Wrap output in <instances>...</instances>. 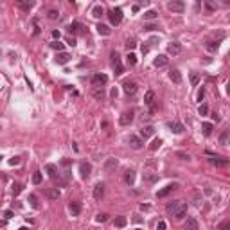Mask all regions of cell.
Instances as JSON below:
<instances>
[{
  "mask_svg": "<svg viewBox=\"0 0 230 230\" xmlns=\"http://www.w3.org/2000/svg\"><path fill=\"white\" fill-rule=\"evenodd\" d=\"M110 22L113 23V25H119L121 22H122V9L121 7H115V9H112L110 11Z\"/></svg>",
  "mask_w": 230,
  "mask_h": 230,
  "instance_id": "6da1fadb",
  "label": "cell"
},
{
  "mask_svg": "<svg viewBox=\"0 0 230 230\" xmlns=\"http://www.w3.org/2000/svg\"><path fill=\"white\" fill-rule=\"evenodd\" d=\"M167 9L173 11V13H182V11L185 9V4H183L182 0H173V2L167 4Z\"/></svg>",
  "mask_w": 230,
  "mask_h": 230,
  "instance_id": "7a4b0ae2",
  "label": "cell"
},
{
  "mask_svg": "<svg viewBox=\"0 0 230 230\" xmlns=\"http://www.w3.org/2000/svg\"><path fill=\"white\" fill-rule=\"evenodd\" d=\"M176 189H178V183H169V185H166L164 189H160V191H158L157 196H158V198H166L167 194H171V192H173V191H176Z\"/></svg>",
  "mask_w": 230,
  "mask_h": 230,
  "instance_id": "3957f363",
  "label": "cell"
},
{
  "mask_svg": "<svg viewBox=\"0 0 230 230\" xmlns=\"http://www.w3.org/2000/svg\"><path fill=\"white\" fill-rule=\"evenodd\" d=\"M128 142H129V146L133 147V149H140V147L144 146V140H142L140 137H137V135H129Z\"/></svg>",
  "mask_w": 230,
  "mask_h": 230,
  "instance_id": "277c9868",
  "label": "cell"
},
{
  "mask_svg": "<svg viewBox=\"0 0 230 230\" xmlns=\"http://www.w3.org/2000/svg\"><path fill=\"white\" fill-rule=\"evenodd\" d=\"M185 214H187V203H183V201H182V203H180V207L173 212V216H175L176 220H183V218H185Z\"/></svg>",
  "mask_w": 230,
  "mask_h": 230,
  "instance_id": "5b68a950",
  "label": "cell"
},
{
  "mask_svg": "<svg viewBox=\"0 0 230 230\" xmlns=\"http://www.w3.org/2000/svg\"><path fill=\"white\" fill-rule=\"evenodd\" d=\"M209 162L212 164V166H216V167H227V166L230 164L227 158H220V157H210Z\"/></svg>",
  "mask_w": 230,
  "mask_h": 230,
  "instance_id": "8992f818",
  "label": "cell"
},
{
  "mask_svg": "<svg viewBox=\"0 0 230 230\" xmlns=\"http://www.w3.org/2000/svg\"><path fill=\"white\" fill-rule=\"evenodd\" d=\"M106 83H108V76H106V74H94V77H92V84L99 86V84H106Z\"/></svg>",
  "mask_w": 230,
  "mask_h": 230,
  "instance_id": "52a82bcc",
  "label": "cell"
},
{
  "mask_svg": "<svg viewBox=\"0 0 230 230\" xmlns=\"http://www.w3.org/2000/svg\"><path fill=\"white\" fill-rule=\"evenodd\" d=\"M122 90H124L126 95H133L137 92V84L133 83V81H124V84H122Z\"/></svg>",
  "mask_w": 230,
  "mask_h": 230,
  "instance_id": "ba28073f",
  "label": "cell"
},
{
  "mask_svg": "<svg viewBox=\"0 0 230 230\" xmlns=\"http://www.w3.org/2000/svg\"><path fill=\"white\" fill-rule=\"evenodd\" d=\"M167 52L169 54H173V56H176V54L182 52V43H178V42H171L167 45Z\"/></svg>",
  "mask_w": 230,
  "mask_h": 230,
  "instance_id": "9c48e42d",
  "label": "cell"
},
{
  "mask_svg": "<svg viewBox=\"0 0 230 230\" xmlns=\"http://www.w3.org/2000/svg\"><path fill=\"white\" fill-rule=\"evenodd\" d=\"M79 173H81V178H88L90 173H92V166L90 164H79Z\"/></svg>",
  "mask_w": 230,
  "mask_h": 230,
  "instance_id": "30bf717a",
  "label": "cell"
},
{
  "mask_svg": "<svg viewBox=\"0 0 230 230\" xmlns=\"http://www.w3.org/2000/svg\"><path fill=\"white\" fill-rule=\"evenodd\" d=\"M47 173H49V176L52 178V180H58L60 178V171H58V167L54 166V164H47Z\"/></svg>",
  "mask_w": 230,
  "mask_h": 230,
  "instance_id": "8fae6325",
  "label": "cell"
},
{
  "mask_svg": "<svg viewBox=\"0 0 230 230\" xmlns=\"http://www.w3.org/2000/svg\"><path fill=\"white\" fill-rule=\"evenodd\" d=\"M205 49L210 51V52H216L218 49H220V42H216V40H205Z\"/></svg>",
  "mask_w": 230,
  "mask_h": 230,
  "instance_id": "7c38bea8",
  "label": "cell"
},
{
  "mask_svg": "<svg viewBox=\"0 0 230 230\" xmlns=\"http://www.w3.org/2000/svg\"><path fill=\"white\" fill-rule=\"evenodd\" d=\"M167 56H166V54H158L157 58H155V60H153V65H155V67H166V65H167Z\"/></svg>",
  "mask_w": 230,
  "mask_h": 230,
  "instance_id": "4fadbf2b",
  "label": "cell"
},
{
  "mask_svg": "<svg viewBox=\"0 0 230 230\" xmlns=\"http://www.w3.org/2000/svg\"><path fill=\"white\" fill-rule=\"evenodd\" d=\"M121 124L122 126H128V124H131V121H133V112H124V113L121 115Z\"/></svg>",
  "mask_w": 230,
  "mask_h": 230,
  "instance_id": "5bb4252c",
  "label": "cell"
},
{
  "mask_svg": "<svg viewBox=\"0 0 230 230\" xmlns=\"http://www.w3.org/2000/svg\"><path fill=\"white\" fill-rule=\"evenodd\" d=\"M70 58H72V56H70L68 52H60L58 56H56V63H58V65H65V63L70 61Z\"/></svg>",
  "mask_w": 230,
  "mask_h": 230,
  "instance_id": "9a60e30c",
  "label": "cell"
},
{
  "mask_svg": "<svg viewBox=\"0 0 230 230\" xmlns=\"http://www.w3.org/2000/svg\"><path fill=\"white\" fill-rule=\"evenodd\" d=\"M169 77H171V81L173 83H182V74H180V70H176V68H171L169 70Z\"/></svg>",
  "mask_w": 230,
  "mask_h": 230,
  "instance_id": "2e32d148",
  "label": "cell"
},
{
  "mask_svg": "<svg viewBox=\"0 0 230 230\" xmlns=\"http://www.w3.org/2000/svg\"><path fill=\"white\" fill-rule=\"evenodd\" d=\"M105 196V183H97L94 187V198L95 199H101Z\"/></svg>",
  "mask_w": 230,
  "mask_h": 230,
  "instance_id": "e0dca14e",
  "label": "cell"
},
{
  "mask_svg": "<svg viewBox=\"0 0 230 230\" xmlns=\"http://www.w3.org/2000/svg\"><path fill=\"white\" fill-rule=\"evenodd\" d=\"M68 210H70L72 216H79V214H81V203H79V201H72V203L68 205Z\"/></svg>",
  "mask_w": 230,
  "mask_h": 230,
  "instance_id": "ac0fdd59",
  "label": "cell"
},
{
  "mask_svg": "<svg viewBox=\"0 0 230 230\" xmlns=\"http://www.w3.org/2000/svg\"><path fill=\"white\" fill-rule=\"evenodd\" d=\"M153 133H155V128H153V126H144V128L140 129V137H142L144 140H146V138H149Z\"/></svg>",
  "mask_w": 230,
  "mask_h": 230,
  "instance_id": "d6986e66",
  "label": "cell"
},
{
  "mask_svg": "<svg viewBox=\"0 0 230 230\" xmlns=\"http://www.w3.org/2000/svg\"><path fill=\"white\" fill-rule=\"evenodd\" d=\"M117 164H119V162H117V158H108V160H106V164H105V171H106V173H112V171L117 167Z\"/></svg>",
  "mask_w": 230,
  "mask_h": 230,
  "instance_id": "ffe728a7",
  "label": "cell"
},
{
  "mask_svg": "<svg viewBox=\"0 0 230 230\" xmlns=\"http://www.w3.org/2000/svg\"><path fill=\"white\" fill-rule=\"evenodd\" d=\"M124 180H126L128 185H133V183H135V171H133V169H128L124 173Z\"/></svg>",
  "mask_w": 230,
  "mask_h": 230,
  "instance_id": "44dd1931",
  "label": "cell"
},
{
  "mask_svg": "<svg viewBox=\"0 0 230 230\" xmlns=\"http://www.w3.org/2000/svg\"><path fill=\"white\" fill-rule=\"evenodd\" d=\"M81 29H83V25H81L79 22H72V23L68 25V32H70V34H79Z\"/></svg>",
  "mask_w": 230,
  "mask_h": 230,
  "instance_id": "7402d4cb",
  "label": "cell"
},
{
  "mask_svg": "<svg viewBox=\"0 0 230 230\" xmlns=\"http://www.w3.org/2000/svg\"><path fill=\"white\" fill-rule=\"evenodd\" d=\"M95 29H97V32H99V34H103V36H110V32H112V29H110L108 25H105V23H99Z\"/></svg>",
  "mask_w": 230,
  "mask_h": 230,
  "instance_id": "603a6c76",
  "label": "cell"
},
{
  "mask_svg": "<svg viewBox=\"0 0 230 230\" xmlns=\"http://www.w3.org/2000/svg\"><path fill=\"white\" fill-rule=\"evenodd\" d=\"M144 103L149 106H153V103H155V92L153 90H147L146 95H144Z\"/></svg>",
  "mask_w": 230,
  "mask_h": 230,
  "instance_id": "cb8c5ba5",
  "label": "cell"
},
{
  "mask_svg": "<svg viewBox=\"0 0 230 230\" xmlns=\"http://www.w3.org/2000/svg\"><path fill=\"white\" fill-rule=\"evenodd\" d=\"M45 196L49 199H58L60 198V191H58V189H47V191H45Z\"/></svg>",
  "mask_w": 230,
  "mask_h": 230,
  "instance_id": "d4e9b609",
  "label": "cell"
},
{
  "mask_svg": "<svg viewBox=\"0 0 230 230\" xmlns=\"http://www.w3.org/2000/svg\"><path fill=\"white\" fill-rule=\"evenodd\" d=\"M180 203H182L180 199H173V201H169V203H167L166 210H167V212H175V210H176L178 207H180Z\"/></svg>",
  "mask_w": 230,
  "mask_h": 230,
  "instance_id": "484cf974",
  "label": "cell"
},
{
  "mask_svg": "<svg viewBox=\"0 0 230 230\" xmlns=\"http://www.w3.org/2000/svg\"><path fill=\"white\" fill-rule=\"evenodd\" d=\"M126 225H128V220H126L124 216H117L115 218V227L117 228H124Z\"/></svg>",
  "mask_w": 230,
  "mask_h": 230,
  "instance_id": "4316f807",
  "label": "cell"
},
{
  "mask_svg": "<svg viewBox=\"0 0 230 230\" xmlns=\"http://www.w3.org/2000/svg\"><path fill=\"white\" fill-rule=\"evenodd\" d=\"M169 128H171V131H173V133H176V135H180V133L183 131V126L180 124V122H171V124H169Z\"/></svg>",
  "mask_w": 230,
  "mask_h": 230,
  "instance_id": "83f0119b",
  "label": "cell"
},
{
  "mask_svg": "<svg viewBox=\"0 0 230 230\" xmlns=\"http://www.w3.org/2000/svg\"><path fill=\"white\" fill-rule=\"evenodd\" d=\"M105 14V9H103V6H95L94 9H92V16H95V18H101Z\"/></svg>",
  "mask_w": 230,
  "mask_h": 230,
  "instance_id": "f1b7e54d",
  "label": "cell"
},
{
  "mask_svg": "<svg viewBox=\"0 0 230 230\" xmlns=\"http://www.w3.org/2000/svg\"><path fill=\"white\" fill-rule=\"evenodd\" d=\"M228 137H230V129H225V131L220 135V144H223V146L228 144Z\"/></svg>",
  "mask_w": 230,
  "mask_h": 230,
  "instance_id": "f546056e",
  "label": "cell"
},
{
  "mask_svg": "<svg viewBox=\"0 0 230 230\" xmlns=\"http://www.w3.org/2000/svg\"><path fill=\"white\" fill-rule=\"evenodd\" d=\"M110 58H112L113 67H117V65H122V63H121V56H119V52H117V51H113V52L110 54Z\"/></svg>",
  "mask_w": 230,
  "mask_h": 230,
  "instance_id": "4dcf8cb0",
  "label": "cell"
},
{
  "mask_svg": "<svg viewBox=\"0 0 230 230\" xmlns=\"http://www.w3.org/2000/svg\"><path fill=\"white\" fill-rule=\"evenodd\" d=\"M187 230H198V221L194 218H189L187 220Z\"/></svg>",
  "mask_w": 230,
  "mask_h": 230,
  "instance_id": "1f68e13d",
  "label": "cell"
},
{
  "mask_svg": "<svg viewBox=\"0 0 230 230\" xmlns=\"http://www.w3.org/2000/svg\"><path fill=\"white\" fill-rule=\"evenodd\" d=\"M32 6H34L32 2H23V0H18V7H20V9H23V11H29Z\"/></svg>",
  "mask_w": 230,
  "mask_h": 230,
  "instance_id": "d6a6232c",
  "label": "cell"
},
{
  "mask_svg": "<svg viewBox=\"0 0 230 230\" xmlns=\"http://www.w3.org/2000/svg\"><path fill=\"white\" fill-rule=\"evenodd\" d=\"M51 47H52L54 51H58V52H63V49H65V45H63L61 42H58V40H54V42L51 43Z\"/></svg>",
  "mask_w": 230,
  "mask_h": 230,
  "instance_id": "836d02e7",
  "label": "cell"
},
{
  "mask_svg": "<svg viewBox=\"0 0 230 230\" xmlns=\"http://www.w3.org/2000/svg\"><path fill=\"white\" fill-rule=\"evenodd\" d=\"M144 18H146V20H155V18H158V13L157 11H146V13H144Z\"/></svg>",
  "mask_w": 230,
  "mask_h": 230,
  "instance_id": "e575fe53",
  "label": "cell"
},
{
  "mask_svg": "<svg viewBox=\"0 0 230 230\" xmlns=\"http://www.w3.org/2000/svg\"><path fill=\"white\" fill-rule=\"evenodd\" d=\"M92 95H94L95 99H103L105 97V88L101 86V88H95L94 92H92Z\"/></svg>",
  "mask_w": 230,
  "mask_h": 230,
  "instance_id": "d590c367",
  "label": "cell"
},
{
  "mask_svg": "<svg viewBox=\"0 0 230 230\" xmlns=\"http://www.w3.org/2000/svg\"><path fill=\"white\" fill-rule=\"evenodd\" d=\"M160 146H162V138H155V140L149 144V149H151V151H157Z\"/></svg>",
  "mask_w": 230,
  "mask_h": 230,
  "instance_id": "8d00e7d4",
  "label": "cell"
},
{
  "mask_svg": "<svg viewBox=\"0 0 230 230\" xmlns=\"http://www.w3.org/2000/svg\"><path fill=\"white\" fill-rule=\"evenodd\" d=\"M201 128H203V135H205V137L212 135V124H210V122H205Z\"/></svg>",
  "mask_w": 230,
  "mask_h": 230,
  "instance_id": "74e56055",
  "label": "cell"
},
{
  "mask_svg": "<svg viewBox=\"0 0 230 230\" xmlns=\"http://www.w3.org/2000/svg\"><path fill=\"white\" fill-rule=\"evenodd\" d=\"M32 183H34V185H40V183H42V173H40V171H36V173L32 175Z\"/></svg>",
  "mask_w": 230,
  "mask_h": 230,
  "instance_id": "f35d334b",
  "label": "cell"
},
{
  "mask_svg": "<svg viewBox=\"0 0 230 230\" xmlns=\"http://www.w3.org/2000/svg\"><path fill=\"white\" fill-rule=\"evenodd\" d=\"M126 60H128V65L129 67H133V65H137V56L133 52H129L128 56H126Z\"/></svg>",
  "mask_w": 230,
  "mask_h": 230,
  "instance_id": "ab89813d",
  "label": "cell"
},
{
  "mask_svg": "<svg viewBox=\"0 0 230 230\" xmlns=\"http://www.w3.org/2000/svg\"><path fill=\"white\" fill-rule=\"evenodd\" d=\"M218 230H230V220L221 221L220 225H218Z\"/></svg>",
  "mask_w": 230,
  "mask_h": 230,
  "instance_id": "60d3db41",
  "label": "cell"
},
{
  "mask_svg": "<svg viewBox=\"0 0 230 230\" xmlns=\"http://www.w3.org/2000/svg\"><path fill=\"white\" fill-rule=\"evenodd\" d=\"M95 221H97V223H105V221H108V214H105V212L97 214V216H95Z\"/></svg>",
  "mask_w": 230,
  "mask_h": 230,
  "instance_id": "b9f144b4",
  "label": "cell"
},
{
  "mask_svg": "<svg viewBox=\"0 0 230 230\" xmlns=\"http://www.w3.org/2000/svg\"><path fill=\"white\" fill-rule=\"evenodd\" d=\"M22 189H23V185H22V183H14V185H13V194H14V196H18V194L22 192Z\"/></svg>",
  "mask_w": 230,
  "mask_h": 230,
  "instance_id": "7bdbcfd3",
  "label": "cell"
},
{
  "mask_svg": "<svg viewBox=\"0 0 230 230\" xmlns=\"http://www.w3.org/2000/svg\"><path fill=\"white\" fill-rule=\"evenodd\" d=\"M198 113L199 115H207V113H209V106H207V105H199Z\"/></svg>",
  "mask_w": 230,
  "mask_h": 230,
  "instance_id": "ee69618b",
  "label": "cell"
},
{
  "mask_svg": "<svg viewBox=\"0 0 230 230\" xmlns=\"http://www.w3.org/2000/svg\"><path fill=\"white\" fill-rule=\"evenodd\" d=\"M135 47H137V42H135V40H128V42H126V49H128V51H133Z\"/></svg>",
  "mask_w": 230,
  "mask_h": 230,
  "instance_id": "f6af8a7d",
  "label": "cell"
},
{
  "mask_svg": "<svg viewBox=\"0 0 230 230\" xmlns=\"http://www.w3.org/2000/svg\"><path fill=\"white\" fill-rule=\"evenodd\" d=\"M191 83H192V84H198L199 83V76L196 72H191Z\"/></svg>",
  "mask_w": 230,
  "mask_h": 230,
  "instance_id": "bcb514c9",
  "label": "cell"
},
{
  "mask_svg": "<svg viewBox=\"0 0 230 230\" xmlns=\"http://www.w3.org/2000/svg\"><path fill=\"white\" fill-rule=\"evenodd\" d=\"M29 201H31V207L38 209V198H36L34 194H31V196H29Z\"/></svg>",
  "mask_w": 230,
  "mask_h": 230,
  "instance_id": "7dc6e473",
  "label": "cell"
},
{
  "mask_svg": "<svg viewBox=\"0 0 230 230\" xmlns=\"http://www.w3.org/2000/svg\"><path fill=\"white\" fill-rule=\"evenodd\" d=\"M113 68H115V76L124 74V67H122V65H117V67H113Z\"/></svg>",
  "mask_w": 230,
  "mask_h": 230,
  "instance_id": "c3c4849f",
  "label": "cell"
},
{
  "mask_svg": "<svg viewBox=\"0 0 230 230\" xmlns=\"http://www.w3.org/2000/svg\"><path fill=\"white\" fill-rule=\"evenodd\" d=\"M47 16H49L51 20H56V18H58V11L51 9V11H49V13H47Z\"/></svg>",
  "mask_w": 230,
  "mask_h": 230,
  "instance_id": "681fc988",
  "label": "cell"
},
{
  "mask_svg": "<svg viewBox=\"0 0 230 230\" xmlns=\"http://www.w3.org/2000/svg\"><path fill=\"white\" fill-rule=\"evenodd\" d=\"M176 157H178V158H182V160H191V157H189L187 153H182V151H178Z\"/></svg>",
  "mask_w": 230,
  "mask_h": 230,
  "instance_id": "f907efd6",
  "label": "cell"
},
{
  "mask_svg": "<svg viewBox=\"0 0 230 230\" xmlns=\"http://www.w3.org/2000/svg\"><path fill=\"white\" fill-rule=\"evenodd\" d=\"M9 164L11 166H18V164H20V157H13L9 160Z\"/></svg>",
  "mask_w": 230,
  "mask_h": 230,
  "instance_id": "816d5d0a",
  "label": "cell"
},
{
  "mask_svg": "<svg viewBox=\"0 0 230 230\" xmlns=\"http://www.w3.org/2000/svg\"><path fill=\"white\" fill-rule=\"evenodd\" d=\"M167 228V225H166V221H158V225H157V230H166Z\"/></svg>",
  "mask_w": 230,
  "mask_h": 230,
  "instance_id": "f5cc1de1",
  "label": "cell"
},
{
  "mask_svg": "<svg viewBox=\"0 0 230 230\" xmlns=\"http://www.w3.org/2000/svg\"><path fill=\"white\" fill-rule=\"evenodd\" d=\"M4 218H6V220H11V218H13V210H6V212H4Z\"/></svg>",
  "mask_w": 230,
  "mask_h": 230,
  "instance_id": "db71d44e",
  "label": "cell"
},
{
  "mask_svg": "<svg viewBox=\"0 0 230 230\" xmlns=\"http://www.w3.org/2000/svg\"><path fill=\"white\" fill-rule=\"evenodd\" d=\"M203 97H205V90L201 88V90H199V92H198V101H201Z\"/></svg>",
  "mask_w": 230,
  "mask_h": 230,
  "instance_id": "11a10c76",
  "label": "cell"
},
{
  "mask_svg": "<svg viewBox=\"0 0 230 230\" xmlns=\"http://www.w3.org/2000/svg\"><path fill=\"white\" fill-rule=\"evenodd\" d=\"M144 29H146V31H155V29H157V25H153V23H149V25H146Z\"/></svg>",
  "mask_w": 230,
  "mask_h": 230,
  "instance_id": "9f6ffc18",
  "label": "cell"
},
{
  "mask_svg": "<svg viewBox=\"0 0 230 230\" xmlns=\"http://www.w3.org/2000/svg\"><path fill=\"white\" fill-rule=\"evenodd\" d=\"M61 166L68 167V166H70V160H68V158H63V160H61Z\"/></svg>",
  "mask_w": 230,
  "mask_h": 230,
  "instance_id": "6f0895ef",
  "label": "cell"
},
{
  "mask_svg": "<svg viewBox=\"0 0 230 230\" xmlns=\"http://www.w3.org/2000/svg\"><path fill=\"white\" fill-rule=\"evenodd\" d=\"M117 95H119V90H117V88H112V97H117Z\"/></svg>",
  "mask_w": 230,
  "mask_h": 230,
  "instance_id": "680465c9",
  "label": "cell"
},
{
  "mask_svg": "<svg viewBox=\"0 0 230 230\" xmlns=\"http://www.w3.org/2000/svg\"><path fill=\"white\" fill-rule=\"evenodd\" d=\"M131 9H133V13H138V11H140V6H138V4H135Z\"/></svg>",
  "mask_w": 230,
  "mask_h": 230,
  "instance_id": "91938a15",
  "label": "cell"
},
{
  "mask_svg": "<svg viewBox=\"0 0 230 230\" xmlns=\"http://www.w3.org/2000/svg\"><path fill=\"white\" fill-rule=\"evenodd\" d=\"M210 117H212V121H216V122L220 121V117H218V113H210Z\"/></svg>",
  "mask_w": 230,
  "mask_h": 230,
  "instance_id": "94428289",
  "label": "cell"
},
{
  "mask_svg": "<svg viewBox=\"0 0 230 230\" xmlns=\"http://www.w3.org/2000/svg\"><path fill=\"white\" fill-rule=\"evenodd\" d=\"M52 36L56 40H60V31H52Z\"/></svg>",
  "mask_w": 230,
  "mask_h": 230,
  "instance_id": "6125c7cd",
  "label": "cell"
},
{
  "mask_svg": "<svg viewBox=\"0 0 230 230\" xmlns=\"http://www.w3.org/2000/svg\"><path fill=\"white\" fill-rule=\"evenodd\" d=\"M68 45H72V47H74V45H76V40H74V38H68Z\"/></svg>",
  "mask_w": 230,
  "mask_h": 230,
  "instance_id": "be15d7a7",
  "label": "cell"
},
{
  "mask_svg": "<svg viewBox=\"0 0 230 230\" xmlns=\"http://www.w3.org/2000/svg\"><path fill=\"white\" fill-rule=\"evenodd\" d=\"M227 94L230 95V81H228V83H227Z\"/></svg>",
  "mask_w": 230,
  "mask_h": 230,
  "instance_id": "e7e4bbea",
  "label": "cell"
},
{
  "mask_svg": "<svg viewBox=\"0 0 230 230\" xmlns=\"http://www.w3.org/2000/svg\"><path fill=\"white\" fill-rule=\"evenodd\" d=\"M18 230H27V227H22V228H18Z\"/></svg>",
  "mask_w": 230,
  "mask_h": 230,
  "instance_id": "03108f58",
  "label": "cell"
}]
</instances>
